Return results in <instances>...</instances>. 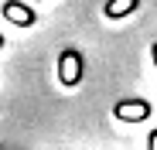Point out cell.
Returning <instances> with one entry per match:
<instances>
[{"mask_svg": "<svg viewBox=\"0 0 157 150\" xmlns=\"http://www.w3.org/2000/svg\"><path fill=\"white\" fill-rule=\"evenodd\" d=\"M147 113H150V106L140 103V99H137V103H116V116L120 119H144Z\"/></svg>", "mask_w": 157, "mask_h": 150, "instance_id": "6da1fadb", "label": "cell"}, {"mask_svg": "<svg viewBox=\"0 0 157 150\" xmlns=\"http://www.w3.org/2000/svg\"><path fill=\"white\" fill-rule=\"evenodd\" d=\"M4 14H7V17H14L17 24H31V21H34V17H31V10H21V7H17V0H10V4L4 7Z\"/></svg>", "mask_w": 157, "mask_h": 150, "instance_id": "7a4b0ae2", "label": "cell"}, {"mask_svg": "<svg viewBox=\"0 0 157 150\" xmlns=\"http://www.w3.org/2000/svg\"><path fill=\"white\" fill-rule=\"evenodd\" d=\"M133 7H137V0H109L106 14H109V17H120V14H130Z\"/></svg>", "mask_w": 157, "mask_h": 150, "instance_id": "3957f363", "label": "cell"}, {"mask_svg": "<svg viewBox=\"0 0 157 150\" xmlns=\"http://www.w3.org/2000/svg\"><path fill=\"white\" fill-rule=\"evenodd\" d=\"M147 150H157V130L150 133V140H147Z\"/></svg>", "mask_w": 157, "mask_h": 150, "instance_id": "277c9868", "label": "cell"}, {"mask_svg": "<svg viewBox=\"0 0 157 150\" xmlns=\"http://www.w3.org/2000/svg\"><path fill=\"white\" fill-rule=\"evenodd\" d=\"M0 48H4V34H0Z\"/></svg>", "mask_w": 157, "mask_h": 150, "instance_id": "5b68a950", "label": "cell"}, {"mask_svg": "<svg viewBox=\"0 0 157 150\" xmlns=\"http://www.w3.org/2000/svg\"><path fill=\"white\" fill-rule=\"evenodd\" d=\"M154 55H157V44H154Z\"/></svg>", "mask_w": 157, "mask_h": 150, "instance_id": "8992f818", "label": "cell"}]
</instances>
